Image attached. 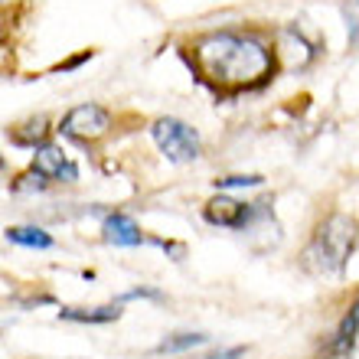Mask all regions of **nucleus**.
<instances>
[{
    "label": "nucleus",
    "instance_id": "nucleus-1",
    "mask_svg": "<svg viewBox=\"0 0 359 359\" xmlns=\"http://www.w3.org/2000/svg\"><path fill=\"white\" fill-rule=\"evenodd\" d=\"M193 59L203 79L222 92L262 86L274 66L265 43H258L255 36H242V33H209L206 39L196 43Z\"/></svg>",
    "mask_w": 359,
    "mask_h": 359
},
{
    "label": "nucleus",
    "instance_id": "nucleus-2",
    "mask_svg": "<svg viewBox=\"0 0 359 359\" xmlns=\"http://www.w3.org/2000/svg\"><path fill=\"white\" fill-rule=\"evenodd\" d=\"M359 226L350 216H330L323 219L317 232H313L311 245L304 252V268L313 274H340L350 262L353 248H356Z\"/></svg>",
    "mask_w": 359,
    "mask_h": 359
},
{
    "label": "nucleus",
    "instance_id": "nucleus-3",
    "mask_svg": "<svg viewBox=\"0 0 359 359\" xmlns=\"http://www.w3.org/2000/svg\"><path fill=\"white\" fill-rule=\"evenodd\" d=\"M154 141L170 161L177 163H189L199 157V137L189 124L177 121V118H161L154 124Z\"/></svg>",
    "mask_w": 359,
    "mask_h": 359
},
{
    "label": "nucleus",
    "instance_id": "nucleus-4",
    "mask_svg": "<svg viewBox=\"0 0 359 359\" xmlns=\"http://www.w3.org/2000/svg\"><path fill=\"white\" fill-rule=\"evenodd\" d=\"M108 111L98 108V104H79L72 111L62 118L59 124V131L69 134V137H79V141H95V137H102L108 131Z\"/></svg>",
    "mask_w": 359,
    "mask_h": 359
},
{
    "label": "nucleus",
    "instance_id": "nucleus-5",
    "mask_svg": "<svg viewBox=\"0 0 359 359\" xmlns=\"http://www.w3.org/2000/svg\"><path fill=\"white\" fill-rule=\"evenodd\" d=\"M262 216V209L255 203H238V199L219 196L206 206V219L212 226H226V229H245Z\"/></svg>",
    "mask_w": 359,
    "mask_h": 359
},
{
    "label": "nucleus",
    "instance_id": "nucleus-6",
    "mask_svg": "<svg viewBox=\"0 0 359 359\" xmlns=\"http://www.w3.org/2000/svg\"><path fill=\"white\" fill-rule=\"evenodd\" d=\"M33 173L43 180H56V183H72L79 180V167L69 161L66 154L59 151V147H36V157H33Z\"/></svg>",
    "mask_w": 359,
    "mask_h": 359
},
{
    "label": "nucleus",
    "instance_id": "nucleus-7",
    "mask_svg": "<svg viewBox=\"0 0 359 359\" xmlns=\"http://www.w3.org/2000/svg\"><path fill=\"white\" fill-rule=\"evenodd\" d=\"M356 337H359V301L346 311V317L333 333V340L327 343V356H350L353 346H356Z\"/></svg>",
    "mask_w": 359,
    "mask_h": 359
},
{
    "label": "nucleus",
    "instance_id": "nucleus-8",
    "mask_svg": "<svg viewBox=\"0 0 359 359\" xmlns=\"http://www.w3.org/2000/svg\"><path fill=\"white\" fill-rule=\"evenodd\" d=\"M104 238L108 242H114V245H141L144 236H141V229L134 226V219H128L124 212H114V216L104 219Z\"/></svg>",
    "mask_w": 359,
    "mask_h": 359
},
{
    "label": "nucleus",
    "instance_id": "nucleus-9",
    "mask_svg": "<svg viewBox=\"0 0 359 359\" xmlns=\"http://www.w3.org/2000/svg\"><path fill=\"white\" fill-rule=\"evenodd\" d=\"M59 317H62V320H76V323H111V320L121 317V304L92 307V311H82V307H62Z\"/></svg>",
    "mask_w": 359,
    "mask_h": 359
},
{
    "label": "nucleus",
    "instance_id": "nucleus-10",
    "mask_svg": "<svg viewBox=\"0 0 359 359\" xmlns=\"http://www.w3.org/2000/svg\"><path fill=\"white\" fill-rule=\"evenodd\" d=\"M7 242L23 245V248H49V245H53V238H49L43 229H33V226H13V229H7Z\"/></svg>",
    "mask_w": 359,
    "mask_h": 359
},
{
    "label": "nucleus",
    "instance_id": "nucleus-11",
    "mask_svg": "<svg viewBox=\"0 0 359 359\" xmlns=\"http://www.w3.org/2000/svg\"><path fill=\"white\" fill-rule=\"evenodd\" d=\"M203 343H206L203 333H177V337H167V340L157 346V353H187V350L203 346Z\"/></svg>",
    "mask_w": 359,
    "mask_h": 359
},
{
    "label": "nucleus",
    "instance_id": "nucleus-12",
    "mask_svg": "<svg viewBox=\"0 0 359 359\" xmlns=\"http://www.w3.org/2000/svg\"><path fill=\"white\" fill-rule=\"evenodd\" d=\"M219 189H255L262 187V177H226L216 183Z\"/></svg>",
    "mask_w": 359,
    "mask_h": 359
},
{
    "label": "nucleus",
    "instance_id": "nucleus-13",
    "mask_svg": "<svg viewBox=\"0 0 359 359\" xmlns=\"http://www.w3.org/2000/svg\"><path fill=\"white\" fill-rule=\"evenodd\" d=\"M343 17H346V29H350V39H359V0H350L343 7Z\"/></svg>",
    "mask_w": 359,
    "mask_h": 359
},
{
    "label": "nucleus",
    "instance_id": "nucleus-14",
    "mask_svg": "<svg viewBox=\"0 0 359 359\" xmlns=\"http://www.w3.org/2000/svg\"><path fill=\"white\" fill-rule=\"evenodd\" d=\"M245 356V346H232V350H222L216 353V356H209V359H242Z\"/></svg>",
    "mask_w": 359,
    "mask_h": 359
}]
</instances>
